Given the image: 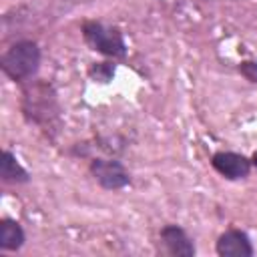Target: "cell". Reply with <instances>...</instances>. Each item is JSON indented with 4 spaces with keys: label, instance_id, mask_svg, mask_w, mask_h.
I'll list each match as a JSON object with an SVG mask.
<instances>
[{
    "label": "cell",
    "instance_id": "52a82bcc",
    "mask_svg": "<svg viewBox=\"0 0 257 257\" xmlns=\"http://www.w3.org/2000/svg\"><path fill=\"white\" fill-rule=\"evenodd\" d=\"M215 253L219 257H253L255 247L251 237L237 227L225 229L215 241Z\"/></svg>",
    "mask_w": 257,
    "mask_h": 257
},
{
    "label": "cell",
    "instance_id": "277c9868",
    "mask_svg": "<svg viewBox=\"0 0 257 257\" xmlns=\"http://www.w3.org/2000/svg\"><path fill=\"white\" fill-rule=\"evenodd\" d=\"M88 173L104 191H120L133 183L131 171L116 157H92L88 161Z\"/></svg>",
    "mask_w": 257,
    "mask_h": 257
},
{
    "label": "cell",
    "instance_id": "3957f363",
    "mask_svg": "<svg viewBox=\"0 0 257 257\" xmlns=\"http://www.w3.org/2000/svg\"><path fill=\"white\" fill-rule=\"evenodd\" d=\"M80 34H82V40L84 44L110 58V60H122L126 58V40H124V34L118 26L114 24H106L102 20H84L80 24Z\"/></svg>",
    "mask_w": 257,
    "mask_h": 257
},
{
    "label": "cell",
    "instance_id": "30bf717a",
    "mask_svg": "<svg viewBox=\"0 0 257 257\" xmlns=\"http://www.w3.org/2000/svg\"><path fill=\"white\" fill-rule=\"evenodd\" d=\"M88 76L92 82H98V84H108L114 76V62L110 60H102V62H94L90 68H88Z\"/></svg>",
    "mask_w": 257,
    "mask_h": 257
},
{
    "label": "cell",
    "instance_id": "7c38bea8",
    "mask_svg": "<svg viewBox=\"0 0 257 257\" xmlns=\"http://www.w3.org/2000/svg\"><path fill=\"white\" fill-rule=\"evenodd\" d=\"M251 165H253V169H257V151L251 155Z\"/></svg>",
    "mask_w": 257,
    "mask_h": 257
},
{
    "label": "cell",
    "instance_id": "5bb4252c",
    "mask_svg": "<svg viewBox=\"0 0 257 257\" xmlns=\"http://www.w3.org/2000/svg\"><path fill=\"white\" fill-rule=\"evenodd\" d=\"M74 2H78V0H74ZM80 2H82V0H80Z\"/></svg>",
    "mask_w": 257,
    "mask_h": 257
},
{
    "label": "cell",
    "instance_id": "5b68a950",
    "mask_svg": "<svg viewBox=\"0 0 257 257\" xmlns=\"http://www.w3.org/2000/svg\"><path fill=\"white\" fill-rule=\"evenodd\" d=\"M211 167L215 173H219L225 181H245L251 171V157H245L243 153L235 151H217L211 155Z\"/></svg>",
    "mask_w": 257,
    "mask_h": 257
},
{
    "label": "cell",
    "instance_id": "7a4b0ae2",
    "mask_svg": "<svg viewBox=\"0 0 257 257\" xmlns=\"http://www.w3.org/2000/svg\"><path fill=\"white\" fill-rule=\"evenodd\" d=\"M42 62V48L36 40L22 38L10 44L0 54V70L16 84H24L38 74Z\"/></svg>",
    "mask_w": 257,
    "mask_h": 257
},
{
    "label": "cell",
    "instance_id": "9c48e42d",
    "mask_svg": "<svg viewBox=\"0 0 257 257\" xmlns=\"http://www.w3.org/2000/svg\"><path fill=\"white\" fill-rule=\"evenodd\" d=\"M26 243V233L24 227L12 219V217H2L0 219V251H20Z\"/></svg>",
    "mask_w": 257,
    "mask_h": 257
},
{
    "label": "cell",
    "instance_id": "6da1fadb",
    "mask_svg": "<svg viewBox=\"0 0 257 257\" xmlns=\"http://www.w3.org/2000/svg\"><path fill=\"white\" fill-rule=\"evenodd\" d=\"M20 110L26 122L38 126L48 139H56L62 124V108L54 86L46 80L32 78L22 84Z\"/></svg>",
    "mask_w": 257,
    "mask_h": 257
},
{
    "label": "cell",
    "instance_id": "ba28073f",
    "mask_svg": "<svg viewBox=\"0 0 257 257\" xmlns=\"http://www.w3.org/2000/svg\"><path fill=\"white\" fill-rule=\"evenodd\" d=\"M0 179L8 185H26L30 183V173L22 167V163L16 159V155L8 149L2 151L0 157Z\"/></svg>",
    "mask_w": 257,
    "mask_h": 257
},
{
    "label": "cell",
    "instance_id": "4fadbf2b",
    "mask_svg": "<svg viewBox=\"0 0 257 257\" xmlns=\"http://www.w3.org/2000/svg\"><path fill=\"white\" fill-rule=\"evenodd\" d=\"M205 2H237V0H205Z\"/></svg>",
    "mask_w": 257,
    "mask_h": 257
},
{
    "label": "cell",
    "instance_id": "8992f818",
    "mask_svg": "<svg viewBox=\"0 0 257 257\" xmlns=\"http://www.w3.org/2000/svg\"><path fill=\"white\" fill-rule=\"evenodd\" d=\"M159 241L163 245V251L171 257H195L197 247L193 237L177 223H167L159 231Z\"/></svg>",
    "mask_w": 257,
    "mask_h": 257
},
{
    "label": "cell",
    "instance_id": "8fae6325",
    "mask_svg": "<svg viewBox=\"0 0 257 257\" xmlns=\"http://www.w3.org/2000/svg\"><path fill=\"white\" fill-rule=\"evenodd\" d=\"M237 70L245 80L257 84V60H241L237 64Z\"/></svg>",
    "mask_w": 257,
    "mask_h": 257
}]
</instances>
